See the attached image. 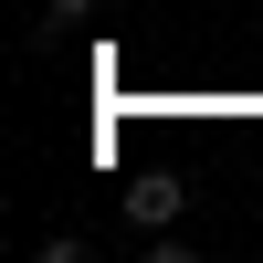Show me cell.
<instances>
[{
	"label": "cell",
	"instance_id": "1",
	"mask_svg": "<svg viewBox=\"0 0 263 263\" xmlns=\"http://www.w3.org/2000/svg\"><path fill=\"white\" fill-rule=\"evenodd\" d=\"M179 200H190V190L168 179V168H147V179H126V221H137V232H168V221H179Z\"/></svg>",
	"mask_w": 263,
	"mask_h": 263
}]
</instances>
